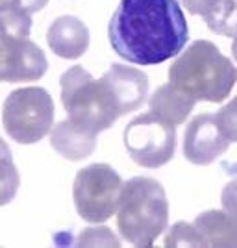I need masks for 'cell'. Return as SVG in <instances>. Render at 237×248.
Returning a JSON list of instances; mask_svg holds the SVG:
<instances>
[{
  "label": "cell",
  "mask_w": 237,
  "mask_h": 248,
  "mask_svg": "<svg viewBox=\"0 0 237 248\" xmlns=\"http://www.w3.org/2000/svg\"><path fill=\"white\" fill-rule=\"evenodd\" d=\"M108 37L126 62L158 65L182 52L189 28L178 0H121Z\"/></svg>",
  "instance_id": "cell-1"
},
{
  "label": "cell",
  "mask_w": 237,
  "mask_h": 248,
  "mask_svg": "<svg viewBox=\"0 0 237 248\" xmlns=\"http://www.w3.org/2000/svg\"><path fill=\"white\" fill-rule=\"evenodd\" d=\"M60 83L69 119L96 135L111 128L119 117L139 109L148 94L146 74L117 63L98 80L74 65L65 71Z\"/></svg>",
  "instance_id": "cell-2"
},
{
  "label": "cell",
  "mask_w": 237,
  "mask_h": 248,
  "mask_svg": "<svg viewBox=\"0 0 237 248\" xmlns=\"http://www.w3.org/2000/svg\"><path fill=\"white\" fill-rule=\"evenodd\" d=\"M169 82L196 102H222L237 82V69L211 41H195L169 69Z\"/></svg>",
  "instance_id": "cell-3"
},
{
  "label": "cell",
  "mask_w": 237,
  "mask_h": 248,
  "mask_svg": "<svg viewBox=\"0 0 237 248\" xmlns=\"http://www.w3.org/2000/svg\"><path fill=\"white\" fill-rule=\"evenodd\" d=\"M169 202L165 189L152 178H132L123 186L117 206V228L124 241L152 247L167 230Z\"/></svg>",
  "instance_id": "cell-4"
},
{
  "label": "cell",
  "mask_w": 237,
  "mask_h": 248,
  "mask_svg": "<svg viewBox=\"0 0 237 248\" xmlns=\"http://www.w3.org/2000/svg\"><path fill=\"white\" fill-rule=\"evenodd\" d=\"M32 15L8 10L0 13V82H35L45 76V52L30 41Z\"/></svg>",
  "instance_id": "cell-5"
},
{
  "label": "cell",
  "mask_w": 237,
  "mask_h": 248,
  "mask_svg": "<svg viewBox=\"0 0 237 248\" xmlns=\"http://www.w3.org/2000/svg\"><path fill=\"white\" fill-rule=\"evenodd\" d=\"M54 102L43 87H22L8 94L2 124L15 143L33 145L52 130Z\"/></svg>",
  "instance_id": "cell-6"
},
{
  "label": "cell",
  "mask_w": 237,
  "mask_h": 248,
  "mask_svg": "<svg viewBox=\"0 0 237 248\" xmlns=\"http://www.w3.org/2000/svg\"><path fill=\"white\" fill-rule=\"evenodd\" d=\"M123 186V180L113 167L106 163L83 167L72 186V198L78 215L87 222H104L113 217Z\"/></svg>",
  "instance_id": "cell-7"
},
{
  "label": "cell",
  "mask_w": 237,
  "mask_h": 248,
  "mask_svg": "<svg viewBox=\"0 0 237 248\" xmlns=\"http://www.w3.org/2000/svg\"><path fill=\"white\" fill-rule=\"evenodd\" d=\"M124 145L137 165L158 169L174 155V124L154 111L143 113L130 121L124 130Z\"/></svg>",
  "instance_id": "cell-8"
},
{
  "label": "cell",
  "mask_w": 237,
  "mask_h": 248,
  "mask_svg": "<svg viewBox=\"0 0 237 248\" xmlns=\"http://www.w3.org/2000/svg\"><path fill=\"white\" fill-rule=\"evenodd\" d=\"M167 247H237V218L226 211L209 209L193 224L178 222L165 239Z\"/></svg>",
  "instance_id": "cell-9"
},
{
  "label": "cell",
  "mask_w": 237,
  "mask_h": 248,
  "mask_svg": "<svg viewBox=\"0 0 237 248\" xmlns=\"http://www.w3.org/2000/svg\"><path fill=\"white\" fill-rule=\"evenodd\" d=\"M230 141L222 134L215 115L202 113L195 117L186 130L184 155L195 165H209L228 150Z\"/></svg>",
  "instance_id": "cell-10"
},
{
  "label": "cell",
  "mask_w": 237,
  "mask_h": 248,
  "mask_svg": "<svg viewBox=\"0 0 237 248\" xmlns=\"http://www.w3.org/2000/svg\"><path fill=\"white\" fill-rule=\"evenodd\" d=\"M50 50L63 60H76L85 54L89 46V30L80 19L63 15L52 22L47 31Z\"/></svg>",
  "instance_id": "cell-11"
},
{
  "label": "cell",
  "mask_w": 237,
  "mask_h": 248,
  "mask_svg": "<svg viewBox=\"0 0 237 248\" xmlns=\"http://www.w3.org/2000/svg\"><path fill=\"white\" fill-rule=\"evenodd\" d=\"M50 143L54 150L60 152L63 157L71 161H80L95 152L96 134L67 119L50 130Z\"/></svg>",
  "instance_id": "cell-12"
},
{
  "label": "cell",
  "mask_w": 237,
  "mask_h": 248,
  "mask_svg": "<svg viewBox=\"0 0 237 248\" xmlns=\"http://www.w3.org/2000/svg\"><path fill=\"white\" fill-rule=\"evenodd\" d=\"M196 100L176 89L169 82L156 89V93L150 98V111L163 117L171 124H182L187 119V115L193 111Z\"/></svg>",
  "instance_id": "cell-13"
},
{
  "label": "cell",
  "mask_w": 237,
  "mask_h": 248,
  "mask_svg": "<svg viewBox=\"0 0 237 248\" xmlns=\"http://www.w3.org/2000/svg\"><path fill=\"white\" fill-rule=\"evenodd\" d=\"M202 19L211 31L234 37L237 33V0H209Z\"/></svg>",
  "instance_id": "cell-14"
},
{
  "label": "cell",
  "mask_w": 237,
  "mask_h": 248,
  "mask_svg": "<svg viewBox=\"0 0 237 248\" xmlns=\"http://www.w3.org/2000/svg\"><path fill=\"white\" fill-rule=\"evenodd\" d=\"M19 172L13 163V155L8 143L0 137V207L10 204L19 189Z\"/></svg>",
  "instance_id": "cell-15"
},
{
  "label": "cell",
  "mask_w": 237,
  "mask_h": 248,
  "mask_svg": "<svg viewBox=\"0 0 237 248\" xmlns=\"http://www.w3.org/2000/svg\"><path fill=\"white\" fill-rule=\"evenodd\" d=\"M215 119L222 130V134L228 137V141L230 143L237 141V96L217 111Z\"/></svg>",
  "instance_id": "cell-16"
},
{
  "label": "cell",
  "mask_w": 237,
  "mask_h": 248,
  "mask_svg": "<svg viewBox=\"0 0 237 248\" xmlns=\"http://www.w3.org/2000/svg\"><path fill=\"white\" fill-rule=\"evenodd\" d=\"M119 245V239H115L111 235V230L108 228H93V230H83L82 237L78 239V245L83 247V245Z\"/></svg>",
  "instance_id": "cell-17"
},
{
  "label": "cell",
  "mask_w": 237,
  "mask_h": 248,
  "mask_svg": "<svg viewBox=\"0 0 237 248\" xmlns=\"http://www.w3.org/2000/svg\"><path fill=\"white\" fill-rule=\"evenodd\" d=\"M221 202H222L224 211L230 213L234 218H237V176L234 180H230L226 186L222 187Z\"/></svg>",
  "instance_id": "cell-18"
},
{
  "label": "cell",
  "mask_w": 237,
  "mask_h": 248,
  "mask_svg": "<svg viewBox=\"0 0 237 248\" xmlns=\"http://www.w3.org/2000/svg\"><path fill=\"white\" fill-rule=\"evenodd\" d=\"M47 4H48V0H11L10 10L33 15V13H37L39 10H43Z\"/></svg>",
  "instance_id": "cell-19"
},
{
  "label": "cell",
  "mask_w": 237,
  "mask_h": 248,
  "mask_svg": "<svg viewBox=\"0 0 237 248\" xmlns=\"http://www.w3.org/2000/svg\"><path fill=\"white\" fill-rule=\"evenodd\" d=\"M11 8V0H0V13L8 11Z\"/></svg>",
  "instance_id": "cell-20"
},
{
  "label": "cell",
  "mask_w": 237,
  "mask_h": 248,
  "mask_svg": "<svg viewBox=\"0 0 237 248\" xmlns=\"http://www.w3.org/2000/svg\"><path fill=\"white\" fill-rule=\"evenodd\" d=\"M232 54H234V60L237 62V33L234 35V43H232Z\"/></svg>",
  "instance_id": "cell-21"
}]
</instances>
